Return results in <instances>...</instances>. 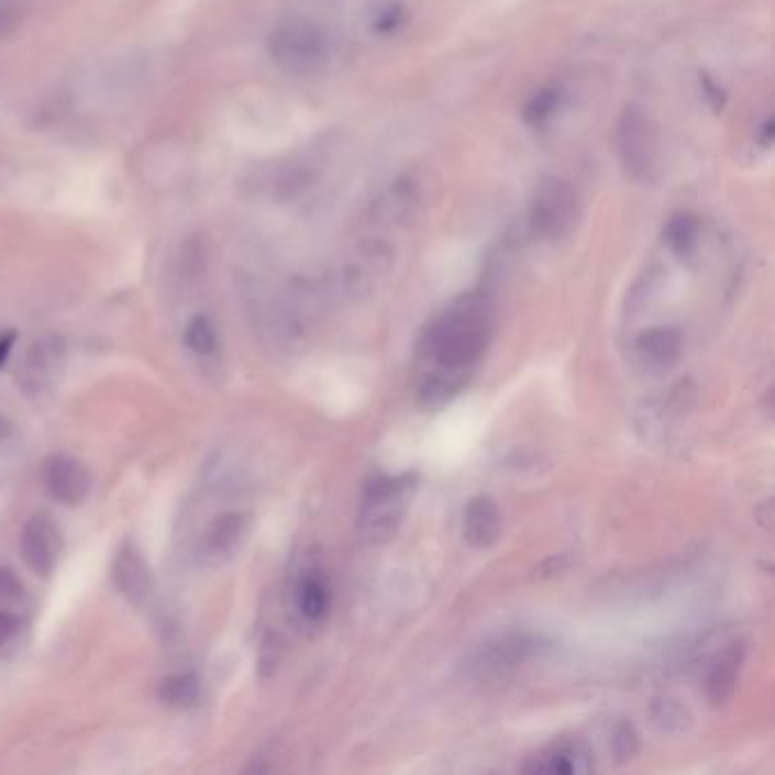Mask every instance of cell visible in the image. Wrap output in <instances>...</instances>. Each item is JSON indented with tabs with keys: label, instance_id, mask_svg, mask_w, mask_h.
<instances>
[{
	"label": "cell",
	"instance_id": "cell-7",
	"mask_svg": "<svg viewBox=\"0 0 775 775\" xmlns=\"http://www.w3.org/2000/svg\"><path fill=\"white\" fill-rule=\"evenodd\" d=\"M62 544L64 542H62L59 525L53 521L51 514L40 512L35 517H30L27 523L23 525L19 549L25 566L35 573V576L48 578L57 568Z\"/></svg>",
	"mask_w": 775,
	"mask_h": 775
},
{
	"label": "cell",
	"instance_id": "cell-12",
	"mask_svg": "<svg viewBox=\"0 0 775 775\" xmlns=\"http://www.w3.org/2000/svg\"><path fill=\"white\" fill-rule=\"evenodd\" d=\"M634 355L646 374L664 376L678 366L683 357V340L673 328H651L636 336Z\"/></svg>",
	"mask_w": 775,
	"mask_h": 775
},
{
	"label": "cell",
	"instance_id": "cell-2",
	"mask_svg": "<svg viewBox=\"0 0 775 775\" xmlns=\"http://www.w3.org/2000/svg\"><path fill=\"white\" fill-rule=\"evenodd\" d=\"M417 489V476H370L362 491V510L357 519L359 536L368 544H385L396 536L408 514L410 498Z\"/></svg>",
	"mask_w": 775,
	"mask_h": 775
},
{
	"label": "cell",
	"instance_id": "cell-22",
	"mask_svg": "<svg viewBox=\"0 0 775 775\" xmlns=\"http://www.w3.org/2000/svg\"><path fill=\"white\" fill-rule=\"evenodd\" d=\"M157 694L164 705L180 707V710H185V707L198 705L203 689H200V680L193 676V673H178V676L162 680Z\"/></svg>",
	"mask_w": 775,
	"mask_h": 775
},
{
	"label": "cell",
	"instance_id": "cell-3",
	"mask_svg": "<svg viewBox=\"0 0 775 775\" xmlns=\"http://www.w3.org/2000/svg\"><path fill=\"white\" fill-rule=\"evenodd\" d=\"M549 651V642L530 630H510L489 636L466 657L464 671L478 683H496L510 678L512 673Z\"/></svg>",
	"mask_w": 775,
	"mask_h": 775
},
{
	"label": "cell",
	"instance_id": "cell-19",
	"mask_svg": "<svg viewBox=\"0 0 775 775\" xmlns=\"http://www.w3.org/2000/svg\"><path fill=\"white\" fill-rule=\"evenodd\" d=\"M464 376H451L442 374V370H430L419 385V406L428 412L444 408L446 402H451L464 387H466Z\"/></svg>",
	"mask_w": 775,
	"mask_h": 775
},
{
	"label": "cell",
	"instance_id": "cell-25",
	"mask_svg": "<svg viewBox=\"0 0 775 775\" xmlns=\"http://www.w3.org/2000/svg\"><path fill=\"white\" fill-rule=\"evenodd\" d=\"M639 749H642V741H639V732L630 721H621L615 728L612 734V753L619 762H630Z\"/></svg>",
	"mask_w": 775,
	"mask_h": 775
},
{
	"label": "cell",
	"instance_id": "cell-17",
	"mask_svg": "<svg viewBox=\"0 0 775 775\" xmlns=\"http://www.w3.org/2000/svg\"><path fill=\"white\" fill-rule=\"evenodd\" d=\"M744 657H746L744 644L734 642L723 651V655L712 666L710 676H707V696H710L715 705H726L732 698Z\"/></svg>",
	"mask_w": 775,
	"mask_h": 775
},
{
	"label": "cell",
	"instance_id": "cell-23",
	"mask_svg": "<svg viewBox=\"0 0 775 775\" xmlns=\"http://www.w3.org/2000/svg\"><path fill=\"white\" fill-rule=\"evenodd\" d=\"M185 342L196 355H212L219 346V336L210 319L196 317L185 330Z\"/></svg>",
	"mask_w": 775,
	"mask_h": 775
},
{
	"label": "cell",
	"instance_id": "cell-21",
	"mask_svg": "<svg viewBox=\"0 0 775 775\" xmlns=\"http://www.w3.org/2000/svg\"><path fill=\"white\" fill-rule=\"evenodd\" d=\"M698 240H700V223L691 214L673 217L664 228V242L668 251L683 259L694 255Z\"/></svg>",
	"mask_w": 775,
	"mask_h": 775
},
{
	"label": "cell",
	"instance_id": "cell-1",
	"mask_svg": "<svg viewBox=\"0 0 775 775\" xmlns=\"http://www.w3.org/2000/svg\"><path fill=\"white\" fill-rule=\"evenodd\" d=\"M494 334V314L483 296H464L436 317L421 340L423 357L434 370L468 378L485 357Z\"/></svg>",
	"mask_w": 775,
	"mask_h": 775
},
{
	"label": "cell",
	"instance_id": "cell-18",
	"mask_svg": "<svg viewBox=\"0 0 775 775\" xmlns=\"http://www.w3.org/2000/svg\"><path fill=\"white\" fill-rule=\"evenodd\" d=\"M594 768L591 753L583 744H557L525 766L530 773H587Z\"/></svg>",
	"mask_w": 775,
	"mask_h": 775
},
{
	"label": "cell",
	"instance_id": "cell-11",
	"mask_svg": "<svg viewBox=\"0 0 775 775\" xmlns=\"http://www.w3.org/2000/svg\"><path fill=\"white\" fill-rule=\"evenodd\" d=\"M112 580L117 589L132 602V605H144L151 600L155 591V580L153 571L144 557V553L134 546L132 542L123 544L119 553L114 555L112 564Z\"/></svg>",
	"mask_w": 775,
	"mask_h": 775
},
{
	"label": "cell",
	"instance_id": "cell-14",
	"mask_svg": "<svg viewBox=\"0 0 775 775\" xmlns=\"http://www.w3.org/2000/svg\"><path fill=\"white\" fill-rule=\"evenodd\" d=\"M251 530V517L246 512H225L217 517L203 534L200 553L210 562L230 560L240 551Z\"/></svg>",
	"mask_w": 775,
	"mask_h": 775
},
{
	"label": "cell",
	"instance_id": "cell-16",
	"mask_svg": "<svg viewBox=\"0 0 775 775\" xmlns=\"http://www.w3.org/2000/svg\"><path fill=\"white\" fill-rule=\"evenodd\" d=\"M332 608V591L330 583L323 576V571L310 568L302 573L296 587V610L308 623H321Z\"/></svg>",
	"mask_w": 775,
	"mask_h": 775
},
{
	"label": "cell",
	"instance_id": "cell-8",
	"mask_svg": "<svg viewBox=\"0 0 775 775\" xmlns=\"http://www.w3.org/2000/svg\"><path fill=\"white\" fill-rule=\"evenodd\" d=\"M394 264V248L383 240L359 242L344 266L342 283L348 296H364L389 274Z\"/></svg>",
	"mask_w": 775,
	"mask_h": 775
},
{
	"label": "cell",
	"instance_id": "cell-5",
	"mask_svg": "<svg viewBox=\"0 0 775 775\" xmlns=\"http://www.w3.org/2000/svg\"><path fill=\"white\" fill-rule=\"evenodd\" d=\"M580 219V196L568 180L546 178L536 187L530 203L528 228L542 242H562L576 230Z\"/></svg>",
	"mask_w": 775,
	"mask_h": 775
},
{
	"label": "cell",
	"instance_id": "cell-15",
	"mask_svg": "<svg viewBox=\"0 0 775 775\" xmlns=\"http://www.w3.org/2000/svg\"><path fill=\"white\" fill-rule=\"evenodd\" d=\"M419 203V191L410 180H396L389 185L374 206H370V219L380 225H400L406 223Z\"/></svg>",
	"mask_w": 775,
	"mask_h": 775
},
{
	"label": "cell",
	"instance_id": "cell-26",
	"mask_svg": "<svg viewBox=\"0 0 775 775\" xmlns=\"http://www.w3.org/2000/svg\"><path fill=\"white\" fill-rule=\"evenodd\" d=\"M25 600V587L16 573L8 566H0V608H19Z\"/></svg>",
	"mask_w": 775,
	"mask_h": 775
},
{
	"label": "cell",
	"instance_id": "cell-6",
	"mask_svg": "<svg viewBox=\"0 0 775 775\" xmlns=\"http://www.w3.org/2000/svg\"><path fill=\"white\" fill-rule=\"evenodd\" d=\"M617 151L628 176L651 182L660 168L657 130L642 106L630 103L617 121Z\"/></svg>",
	"mask_w": 775,
	"mask_h": 775
},
{
	"label": "cell",
	"instance_id": "cell-10",
	"mask_svg": "<svg viewBox=\"0 0 775 775\" xmlns=\"http://www.w3.org/2000/svg\"><path fill=\"white\" fill-rule=\"evenodd\" d=\"M64 357L66 348L57 336H46V340L32 344L25 353L23 364L19 366V385L23 387V391L44 394L59 374Z\"/></svg>",
	"mask_w": 775,
	"mask_h": 775
},
{
	"label": "cell",
	"instance_id": "cell-24",
	"mask_svg": "<svg viewBox=\"0 0 775 775\" xmlns=\"http://www.w3.org/2000/svg\"><path fill=\"white\" fill-rule=\"evenodd\" d=\"M560 98H562V93H560L555 87L536 91V93L532 96L530 103L525 106V112H523L525 121H528L530 125H544V123L557 112Z\"/></svg>",
	"mask_w": 775,
	"mask_h": 775
},
{
	"label": "cell",
	"instance_id": "cell-28",
	"mask_svg": "<svg viewBox=\"0 0 775 775\" xmlns=\"http://www.w3.org/2000/svg\"><path fill=\"white\" fill-rule=\"evenodd\" d=\"M400 23H402V12H400L398 8H387V10H383V12L378 14L374 27H376L378 32H394Z\"/></svg>",
	"mask_w": 775,
	"mask_h": 775
},
{
	"label": "cell",
	"instance_id": "cell-27",
	"mask_svg": "<svg viewBox=\"0 0 775 775\" xmlns=\"http://www.w3.org/2000/svg\"><path fill=\"white\" fill-rule=\"evenodd\" d=\"M21 630V617L14 610L0 608V649L8 646Z\"/></svg>",
	"mask_w": 775,
	"mask_h": 775
},
{
	"label": "cell",
	"instance_id": "cell-4",
	"mask_svg": "<svg viewBox=\"0 0 775 775\" xmlns=\"http://www.w3.org/2000/svg\"><path fill=\"white\" fill-rule=\"evenodd\" d=\"M268 55L291 76H310L323 69L332 55V40L312 19H285L268 37Z\"/></svg>",
	"mask_w": 775,
	"mask_h": 775
},
{
	"label": "cell",
	"instance_id": "cell-29",
	"mask_svg": "<svg viewBox=\"0 0 775 775\" xmlns=\"http://www.w3.org/2000/svg\"><path fill=\"white\" fill-rule=\"evenodd\" d=\"M14 332H5V334H0V366L5 364V359L10 357V351L14 346Z\"/></svg>",
	"mask_w": 775,
	"mask_h": 775
},
{
	"label": "cell",
	"instance_id": "cell-13",
	"mask_svg": "<svg viewBox=\"0 0 775 775\" xmlns=\"http://www.w3.org/2000/svg\"><path fill=\"white\" fill-rule=\"evenodd\" d=\"M502 534V512L491 496H476L464 510L462 536L470 549L487 551L498 544Z\"/></svg>",
	"mask_w": 775,
	"mask_h": 775
},
{
	"label": "cell",
	"instance_id": "cell-20",
	"mask_svg": "<svg viewBox=\"0 0 775 775\" xmlns=\"http://www.w3.org/2000/svg\"><path fill=\"white\" fill-rule=\"evenodd\" d=\"M651 721L662 734H685L691 728L694 717L676 696H657L651 705Z\"/></svg>",
	"mask_w": 775,
	"mask_h": 775
},
{
	"label": "cell",
	"instance_id": "cell-30",
	"mask_svg": "<svg viewBox=\"0 0 775 775\" xmlns=\"http://www.w3.org/2000/svg\"><path fill=\"white\" fill-rule=\"evenodd\" d=\"M762 508H764V512L755 510V519H757L760 525H764V528L768 530V528H771V521H773V505H771V500H764Z\"/></svg>",
	"mask_w": 775,
	"mask_h": 775
},
{
	"label": "cell",
	"instance_id": "cell-9",
	"mask_svg": "<svg viewBox=\"0 0 775 775\" xmlns=\"http://www.w3.org/2000/svg\"><path fill=\"white\" fill-rule=\"evenodd\" d=\"M44 483L48 494L62 505H80L91 494L89 468L71 455H53L44 466Z\"/></svg>",
	"mask_w": 775,
	"mask_h": 775
}]
</instances>
